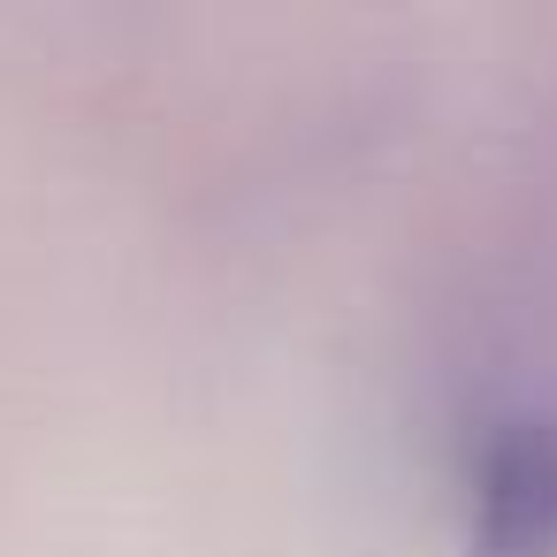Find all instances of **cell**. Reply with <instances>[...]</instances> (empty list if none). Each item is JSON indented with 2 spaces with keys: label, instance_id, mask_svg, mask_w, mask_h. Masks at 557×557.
<instances>
[{
  "label": "cell",
  "instance_id": "obj_1",
  "mask_svg": "<svg viewBox=\"0 0 557 557\" xmlns=\"http://www.w3.org/2000/svg\"><path fill=\"white\" fill-rule=\"evenodd\" d=\"M466 557H557V420L511 412L473 458Z\"/></svg>",
  "mask_w": 557,
  "mask_h": 557
}]
</instances>
